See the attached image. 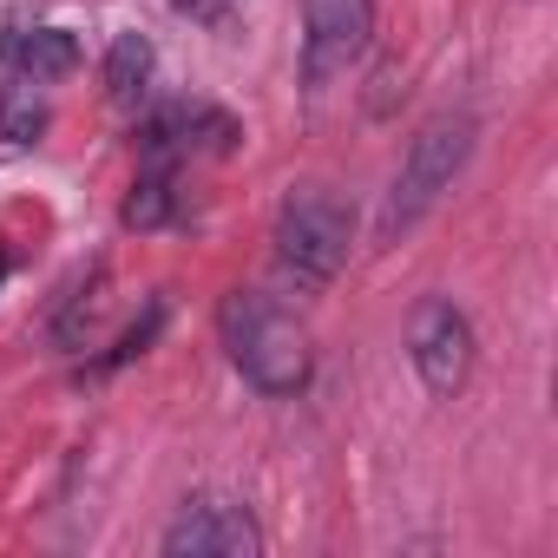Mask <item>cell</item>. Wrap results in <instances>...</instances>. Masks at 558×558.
I'll use <instances>...</instances> for the list:
<instances>
[{
  "instance_id": "cell-3",
  "label": "cell",
  "mask_w": 558,
  "mask_h": 558,
  "mask_svg": "<svg viewBox=\"0 0 558 558\" xmlns=\"http://www.w3.org/2000/svg\"><path fill=\"white\" fill-rule=\"evenodd\" d=\"M276 256H283V269L310 290L336 283V269L349 263V210H342V197L323 191V184L290 191L283 210H276Z\"/></svg>"
},
{
  "instance_id": "cell-4",
  "label": "cell",
  "mask_w": 558,
  "mask_h": 558,
  "mask_svg": "<svg viewBox=\"0 0 558 558\" xmlns=\"http://www.w3.org/2000/svg\"><path fill=\"white\" fill-rule=\"evenodd\" d=\"M375 34V0H303V86H329L362 60Z\"/></svg>"
},
{
  "instance_id": "cell-1",
  "label": "cell",
  "mask_w": 558,
  "mask_h": 558,
  "mask_svg": "<svg viewBox=\"0 0 558 558\" xmlns=\"http://www.w3.org/2000/svg\"><path fill=\"white\" fill-rule=\"evenodd\" d=\"M217 329H223V349H230V362L243 368L250 388H263V395H296L310 381V329L283 303H276V296H263V290L223 296Z\"/></svg>"
},
{
  "instance_id": "cell-9",
  "label": "cell",
  "mask_w": 558,
  "mask_h": 558,
  "mask_svg": "<svg viewBox=\"0 0 558 558\" xmlns=\"http://www.w3.org/2000/svg\"><path fill=\"white\" fill-rule=\"evenodd\" d=\"M165 217H171V165H151L132 184V197H125V223L132 230H158Z\"/></svg>"
},
{
  "instance_id": "cell-2",
  "label": "cell",
  "mask_w": 558,
  "mask_h": 558,
  "mask_svg": "<svg viewBox=\"0 0 558 558\" xmlns=\"http://www.w3.org/2000/svg\"><path fill=\"white\" fill-rule=\"evenodd\" d=\"M466 158H473V119H466V112L427 119V125L414 132L401 171H395V191H388V204H381V230L395 236V230H408L414 217H427V204L460 178Z\"/></svg>"
},
{
  "instance_id": "cell-8",
  "label": "cell",
  "mask_w": 558,
  "mask_h": 558,
  "mask_svg": "<svg viewBox=\"0 0 558 558\" xmlns=\"http://www.w3.org/2000/svg\"><path fill=\"white\" fill-rule=\"evenodd\" d=\"M145 80H151V40L145 34H119L112 53H106V93H112V106H138Z\"/></svg>"
},
{
  "instance_id": "cell-6",
  "label": "cell",
  "mask_w": 558,
  "mask_h": 558,
  "mask_svg": "<svg viewBox=\"0 0 558 558\" xmlns=\"http://www.w3.org/2000/svg\"><path fill=\"white\" fill-rule=\"evenodd\" d=\"M171 558H256L263 532L236 499H184V512L165 525Z\"/></svg>"
},
{
  "instance_id": "cell-5",
  "label": "cell",
  "mask_w": 558,
  "mask_h": 558,
  "mask_svg": "<svg viewBox=\"0 0 558 558\" xmlns=\"http://www.w3.org/2000/svg\"><path fill=\"white\" fill-rule=\"evenodd\" d=\"M408 355H414V375L427 381V395H453L473 368V323L453 303L427 296L408 316Z\"/></svg>"
},
{
  "instance_id": "cell-7",
  "label": "cell",
  "mask_w": 558,
  "mask_h": 558,
  "mask_svg": "<svg viewBox=\"0 0 558 558\" xmlns=\"http://www.w3.org/2000/svg\"><path fill=\"white\" fill-rule=\"evenodd\" d=\"M8 53H14V66L40 86V80H66L73 66H80V40L66 34V27H34V34H14L8 40Z\"/></svg>"
}]
</instances>
